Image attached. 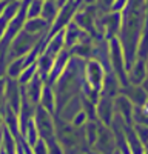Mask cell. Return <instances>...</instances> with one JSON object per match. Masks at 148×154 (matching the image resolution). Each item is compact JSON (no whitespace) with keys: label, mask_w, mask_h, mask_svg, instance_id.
<instances>
[{"label":"cell","mask_w":148,"mask_h":154,"mask_svg":"<svg viewBox=\"0 0 148 154\" xmlns=\"http://www.w3.org/2000/svg\"><path fill=\"white\" fill-rule=\"evenodd\" d=\"M108 59H109V71L119 79L120 85L122 86L130 85L127 77V62L119 37L108 38Z\"/></svg>","instance_id":"6da1fadb"},{"label":"cell","mask_w":148,"mask_h":154,"mask_svg":"<svg viewBox=\"0 0 148 154\" xmlns=\"http://www.w3.org/2000/svg\"><path fill=\"white\" fill-rule=\"evenodd\" d=\"M42 35H34V34H29L26 31H20L14 40L11 42L9 48H8V53H6V60H12V59H19V57H23L26 56L28 53L35 48L37 42L40 40Z\"/></svg>","instance_id":"7a4b0ae2"},{"label":"cell","mask_w":148,"mask_h":154,"mask_svg":"<svg viewBox=\"0 0 148 154\" xmlns=\"http://www.w3.org/2000/svg\"><path fill=\"white\" fill-rule=\"evenodd\" d=\"M97 32L102 38L108 40L113 37H119L120 28H122V14L120 12H106L100 14L96 22Z\"/></svg>","instance_id":"3957f363"},{"label":"cell","mask_w":148,"mask_h":154,"mask_svg":"<svg viewBox=\"0 0 148 154\" xmlns=\"http://www.w3.org/2000/svg\"><path fill=\"white\" fill-rule=\"evenodd\" d=\"M106 69L94 59H90L85 62V68H83V82L90 86V89L93 93L100 96V89H102V83L105 79Z\"/></svg>","instance_id":"277c9868"},{"label":"cell","mask_w":148,"mask_h":154,"mask_svg":"<svg viewBox=\"0 0 148 154\" xmlns=\"http://www.w3.org/2000/svg\"><path fill=\"white\" fill-rule=\"evenodd\" d=\"M34 123H35L37 131H39L40 139L46 140L49 137H54L56 136V123H54V119H53V114L48 112L40 105H37V108H35Z\"/></svg>","instance_id":"5b68a950"},{"label":"cell","mask_w":148,"mask_h":154,"mask_svg":"<svg viewBox=\"0 0 148 154\" xmlns=\"http://www.w3.org/2000/svg\"><path fill=\"white\" fill-rule=\"evenodd\" d=\"M22 105V85L16 79L6 77V88H5V106L19 114Z\"/></svg>","instance_id":"8992f818"},{"label":"cell","mask_w":148,"mask_h":154,"mask_svg":"<svg viewBox=\"0 0 148 154\" xmlns=\"http://www.w3.org/2000/svg\"><path fill=\"white\" fill-rule=\"evenodd\" d=\"M96 117L100 120L102 125L109 126L114 117V99L100 96L96 103Z\"/></svg>","instance_id":"52a82bcc"},{"label":"cell","mask_w":148,"mask_h":154,"mask_svg":"<svg viewBox=\"0 0 148 154\" xmlns=\"http://www.w3.org/2000/svg\"><path fill=\"white\" fill-rule=\"evenodd\" d=\"M45 85H46L45 80L42 79L39 74H37V75L32 77V79L26 85L22 86V93H23V96L26 97L32 105H39L40 96H42V91H43V86Z\"/></svg>","instance_id":"ba28073f"},{"label":"cell","mask_w":148,"mask_h":154,"mask_svg":"<svg viewBox=\"0 0 148 154\" xmlns=\"http://www.w3.org/2000/svg\"><path fill=\"white\" fill-rule=\"evenodd\" d=\"M69 60H71V53L66 48L54 57V65H53V69H51V72H49V75H48V79H46V85H54V82L68 68Z\"/></svg>","instance_id":"9c48e42d"},{"label":"cell","mask_w":148,"mask_h":154,"mask_svg":"<svg viewBox=\"0 0 148 154\" xmlns=\"http://www.w3.org/2000/svg\"><path fill=\"white\" fill-rule=\"evenodd\" d=\"M146 75H148V65H146V60L142 59H136L127 69V77L130 85H142L143 80L146 79Z\"/></svg>","instance_id":"30bf717a"},{"label":"cell","mask_w":148,"mask_h":154,"mask_svg":"<svg viewBox=\"0 0 148 154\" xmlns=\"http://www.w3.org/2000/svg\"><path fill=\"white\" fill-rule=\"evenodd\" d=\"M94 145H96L99 154H111V152H114L113 151V146L116 145L114 143V136L108 130V126H105V125L99 126V134H97V139H96Z\"/></svg>","instance_id":"8fae6325"},{"label":"cell","mask_w":148,"mask_h":154,"mask_svg":"<svg viewBox=\"0 0 148 154\" xmlns=\"http://www.w3.org/2000/svg\"><path fill=\"white\" fill-rule=\"evenodd\" d=\"M120 94L125 96L134 106H143L148 99V93L142 88V85H127L122 86Z\"/></svg>","instance_id":"7c38bea8"},{"label":"cell","mask_w":148,"mask_h":154,"mask_svg":"<svg viewBox=\"0 0 148 154\" xmlns=\"http://www.w3.org/2000/svg\"><path fill=\"white\" fill-rule=\"evenodd\" d=\"M133 109H134V105L123 94H119L114 97V114L122 117L128 125H133Z\"/></svg>","instance_id":"4fadbf2b"},{"label":"cell","mask_w":148,"mask_h":154,"mask_svg":"<svg viewBox=\"0 0 148 154\" xmlns=\"http://www.w3.org/2000/svg\"><path fill=\"white\" fill-rule=\"evenodd\" d=\"M19 8H20V2H19V0H12V2L5 5L2 14H0V40H2V37L5 35L9 22L12 20V17L17 14Z\"/></svg>","instance_id":"5bb4252c"},{"label":"cell","mask_w":148,"mask_h":154,"mask_svg":"<svg viewBox=\"0 0 148 154\" xmlns=\"http://www.w3.org/2000/svg\"><path fill=\"white\" fill-rule=\"evenodd\" d=\"M120 89H122V85H120L119 79H117V77L111 72V71H108V72L105 74V79H103V83H102L100 96L114 99L116 96L120 94Z\"/></svg>","instance_id":"9a60e30c"},{"label":"cell","mask_w":148,"mask_h":154,"mask_svg":"<svg viewBox=\"0 0 148 154\" xmlns=\"http://www.w3.org/2000/svg\"><path fill=\"white\" fill-rule=\"evenodd\" d=\"M86 37H91V35H88L83 29H80L74 22H71L68 26L65 28V48L66 49L72 48L74 45H77L79 42L85 40Z\"/></svg>","instance_id":"2e32d148"},{"label":"cell","mask_w":148,"mask_h":154,"mask_svg":"<svg viewBox=\"0 0 148 154\" xmlns=\"http://www.w3.org/2000/svg\"><path fill=\"white\" fill-rule=\"evenodd\" d=\"M63 49H65V29H63V31H59V32L54 34L53 37L46 38V45H45L43 53L56 57V56H57L59 53H62Z\"/></svg>","instance_id":"e0dca14e"},{"label":"cell","mask_w":148,"mask_h":154,"mask_svg":"<svg viewBox=\"0 0 148 154\" xmlns=\"http://www.w3.org/2000/svg\"><path fill=\"white\" fill-rule=\"evenodd\" d=\"M49 25L46 20H43L42 17H35V19H26L23 25V31H26L29 34H34V35H45L48 34L49 31Z\"/></svg>","instance_id":"ac0fdd59"},{"label":"cell","mask_w":148,"mask_h":154,"mask_svg":"<svg viewBox=\"0 0 148 154\" xmlns=\"http://www.w3.org/2000/svg\"><path fill=\"white\" fill-rule=\"evenodd\" d=\"M39 105L42 108H45L48 112L56 114V108H57V102H56V93L51 85H45L43 86V91L40 96V102Z\"/></svg>","instance_id":"d6986e66"},{"label":"cell","mask_w":148,"mask_h":154,"mask_svg":"<svg viewBox=\"0 0 148 154\" xmlns=\"http://www.w3.org/2000/svg\"><path fill=\"white\" fill-rule=\"evenodd\" d=\"M53 65H54V57L53 56H49L46 53H42L39 57H37V62H35L37 74L45 80V83H46V79H48L49 72H51V69H53Z\"/></svg>","instance_id":"ffe728a7"},{"label":"cell","mask_w":148,"mask_h":154,"mask_svg":"<svg viewBox=\"0 0 148 154\" xmlns=\"http://www.w3.org/2000/svg\"><path fill=\"white\" fill-rule=\"evenodd\" d=\"M26 68L25 65V56L23 57H19V59H12L6 63V68H5V74L9 79H19V75L22 74V71Z\"/></svg>","instance_id":"44dd1931"},{"label":"cell","mask_w":148,"mask_h":154,"mask_svg":"<svg viewBox=\"0 0 148 154\" xmlns=\"http://www.w3.org/2000/svg\"><path fill=\"white\" fill-rule=\"evenodd\" d=\"M59 9H60V8L57 6L56 0H45L43 6H42V14H40V17L51 25V23L56 20L57 14H59Z\"/></svg>","instance_id":"7402d4cb"},{"label":"cell","mask_w":148,"mask_h":154,"mask_svg":"<svg viewBox=\"0 0 148 154\" xmlns=\"http://www.w3.org/2000/svg\"><path fill=\"white\" fill-rule=\"evenodd\" d=\"M42 6H43L42 0H29V3H28V6H26V19L40 17V14H42Z\"/></svg>","instance_id":"603a6c76"},{"label":"cell","mask_w":148,"mask_h":154,"mask_svg":"<svg viewBox=\"0 0 148 154\" xmlns=\"http://www.w3.org/2000/svg\"><path fill=\"white\" fill-rule=\"evenodd\" d=\"M133 125H146L148 126V112L143 106H134V109H133Z\"/></svg>","instance_id":"cb8c5ba5"},{"label":"cell","mask_w":148,"mask_h":154,"mask_svg":"<svg viewBox=\"0 0 148 154\" xmlns=\"http://www.w3.org/2000/svg\"><path fill=\"white\" fill-rule=\"evenodd\" d=\"M34 75H37V66H35V63L34 65H29V66H26L23 71H22V74L19 75V79H17V82L23 86V85H26Z\"/></svg>","instance_id":"d4e9b609"},{"label":"cell","mask_w":148,"mask_h":154,"mask_svg":"<svg viewBox=\"0 0 148 154\" xmlns=\"http://www.w3.org/2000/svg\"><path fill=\"white\" fill-rule=\"evenodd\" d=\"M113 3H114V0H97V2H96V8L99 11V14H106V12H111V9H113Z\"/></svg>","instance_id":"484cf974"},{"label":"cell","mask_w":148,"mask_h":154,"mask_svg":"<svg viewBox=\"0 0 148 154\" xmlns=\"http://www.w3.org/2000/svg\"><path fill=\"white\" fill-rule=\"evenodd\" d=\"M133 128H134V131H136V134H137L140 142L143 145L148 143V126L146 125H133Z\"/></svg>","instance_id":"4316f807"},{"label":"cell","mask_w":148,"mask_h":154,"mask_svg":"<svg viewBox=\"0 0 148 154\" xmlns=\"http://www.w3.org/2000/svg\"><path fill=\"white\" fill-rule=\"evenodd\" d=\"M31 148H32V152L34 154H49L48 146H46V142H45L43 139H39Z\"/></svg>","instance_id":"83f0119b"},{"label":"cell","mask_w":148,"mask_h":154,"mask_svg":"<svg viewBox=\"0 0 148 154\" xmlns=\"http://www.w3.org/2000/svg\"><path fill=\"white\" fill-rule=\"evenodd\" d=\"M5 88H6V77H0V109L5 108Z\"/></svg>","instance_id":"f1b7e54d"},{"label":"cell","mask_w":148,"mask_h":154,"mask_svg":"<svg viewBox=\"0 0 148 154\" xmlns=\"http://www.w3.org/2000/svg\"><path fill=\"white\" fill-rule=\"evenodd\" d=\"M128 3V0H114L113 3V9H111V12H122L123 9H125Z\"/></svg>","instance_id":"f546056e"},{"label":"cell","mask_w":148,"mask_h":154,"mask_svg":"<svg viewBox=\"0 0 148 154\" xmlns=\"http://www.w3.org/2000/svg\"><path fill=\"white\" fill-rule=\"evenodd\" d=\"M82 2V6H91V5H96L97 0H80Z\"/></svg>","instance_id":"4dcf8cb0"},{"label":"cell","mask_w":148,"mask_h":154,"mask_svg":"<svg viewBox=\"0 0 148 154\" xmlns=\"http://www.w3.org/2000/svg\"><path fill=\"white\" fill-rule=\"evenodd\" d=\"M142 88L145 89V91L148 93V75H146V79L143 80V83H142Z\"/></svg>","instance_id":"1f68e13d"},{"label":"cell","mask_w":148,"mask_h":154,"mask_svg":"<svg viewBox=\"0 0 148 154\" xmlns=\"http://www.w3.org/2000/svg\"><path fill=\"white\" fill-rule=\"evenodd\" d=\"M5 2H0V14H2V11H3V8H5Z\"/></svg>","instance_id":"d6a6232c"},{"label":"cell","mask_w":148,"mask_h":154,"mask_svg":"<svg viewBox=\"0 0 148 154\" xmlns=\"http://www.w3.org/2000/svg\"><path fill=\"white\" fill-rule=\"evenodd\" d=\"M143 108L146 109V112H148V99H146V102H145V105H143Z\"/></svg>","instance_id":"836d02e7"},{"label":"cell","mask_w":148,"mask_h":154,"mask_svg":"<svg viewBox=\"0 0 148 154\" xmlns=\"http://www.w3.org/2000/svg\"><path fill=\"white\" fill-rule=\"evenodd\" d=\"M0 146H2V131H0Z\"/></svg>","instance_id":"e575fe53"},{"label":"cell","mask_w":148,"mask_h":154,"mask_svg":"<svg viewBox=\"0 0 148 154\" xmlns=\"http://www.w3.org/2000/svg\"><path fill=\"white\" fill-rule=\"evenodd\" d=\"M90 154H99V152H90Z\"/></svg>","instance_id":"d590c367"},{"label":"cell","mask_w":148,"mask_h":154,"mask_svg":"<svg viewBox=\"0 0 148 154\" xmlns=\"http://www.w3.org/2000/svg\"><path fill=\"white\" fill-rule=\"evenodd\" d=\"M146 65H148V59H146Z\"/></svg>","instance_id":"8d00e7d4"},{"label":"cell","mask_w":148,"mask_h":154,"mask_svg":"<svg viewBox=\"0 0 148 154\" xmlns=\"http://www.w3.org/2000/svg\"><path fill=\"white\" fill-rule=\"evenodd\" d=\"M42 2H45V0H42Z\"/></svg>","instance_id":"74e56055"}]
</instances>
